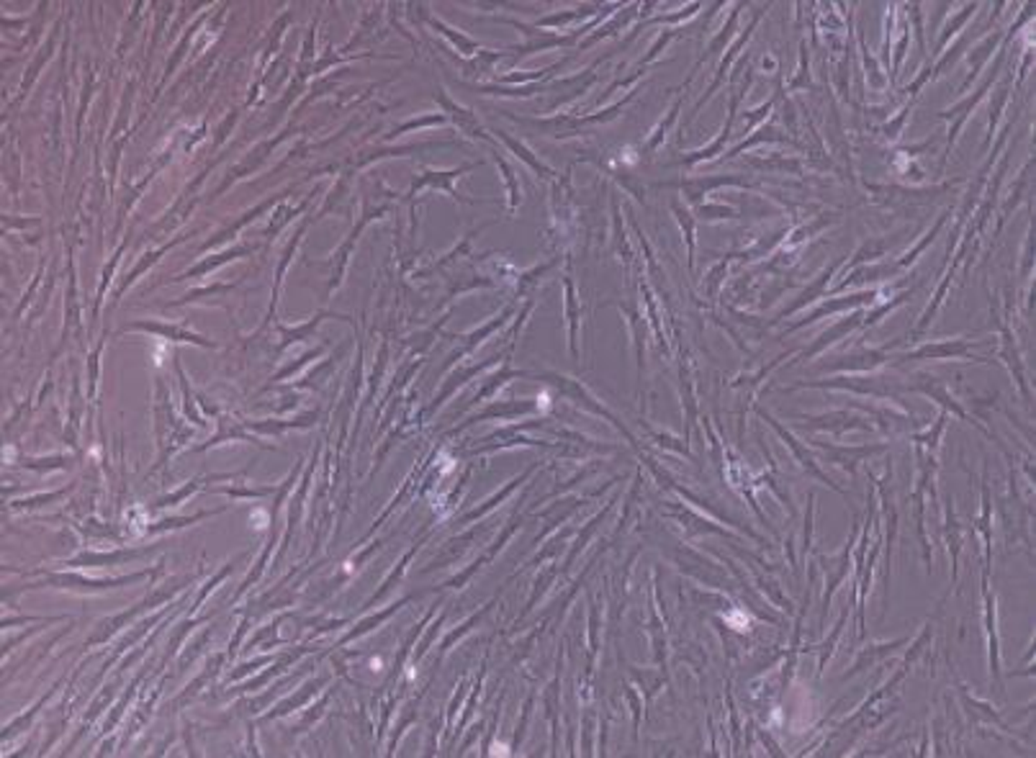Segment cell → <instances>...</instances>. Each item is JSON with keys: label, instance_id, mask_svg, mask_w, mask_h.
Masks as SVG:
<instances>
[{"label": "cell", "instance_id": "6da1fadb", "mask_svg": "<svg viewBox=\"0 0 1036 758\" xmlns=\"http://www.w3.org/2000/svg\"><path fill=\"white\" fill-rule=\"evenodd\" d=\"M1013 31L1006 29V36H1003V45H1000V49L995 52V59H992V67L988 70V75H985V80L980 83L978 88L972 90V96H964L962 101L951 103L949 108H941L939 114H936V118H941V121H949V132H947V149H944V155H941V165H939V176H944V167H947L949 157H951V152H954V147H957V142H960V134H962V129L967 126V121H970V116L978 111V106L985 98H988V93L992 90V86L998 83V77H1000V73H1003V67H1006V57H1008V46H1011V42H1013Z\"/></svg>", "mask_w": 1036, "mask_h": 758}, {"label": "cell", "instance_id": "7a4b0ae2", "mask_svg": "<svg viewBox=\"0 0 1036 758\" xmlns=\"http://www.w3.org/2000/svg\"><path fill=\"white\" fill-rule=\"evenodd\" d=\"M908 391H913V394H923V396H926V399H931V401H936V404H939V407L944 409L947 414H954L957 419H962V422L972 424V427H975V430H980V432H982L985 438L992 440V442H995V445L1000 448V452H1003V455H1006L1008 460L1013 463V455L1008 452V448H1006V445H1003V442H1000V438H998V435H995L992 430H988L985 424L978 422V419H975V417H972V414H970V411H967V409L962 407V401H957V399H954V394L949 391L947 383H944V380L939 379V376H934V373H926V370H919V373L913 376V383H908Z\"/></svg>", "mask_w": 1036, "mask_h": 758}, {"label": "cell", "instance_id": "3957f363", "mask_svg": "<svg viewBox=\"0 0 1036 758\" xmlns=\"http://www.w3.org/2000/svg\"><path fill=\"white\" fill-rule=\"evenodd\" d=\"M807 386H813V389H831V391H847V394H851L854 399H875V401H882V399H888V401H900L898 396L903 394V391H908V386H903V383H898L895 379H888V376H872V373H859V376H841V379H831V380H813V383H807Z\"/></svg>", "mask_w": 1036, "mask_h": 758}, {"label": "cell", "instance_id": "277c9868", "mask_svg": "<svg viewBox=\"0 0 1036 758\" xmlns=\"http://www.w3.org/2000/svg\"><path fill=\"white\" fill-rule=\"evenodd\" d=\"M982 339L972 337H947V339H934V342H920L919 348L903 352L895 358V363H923V360H967V363H992L982 355H975L972 348L980 345Z\"/></svg>", "mask_w": 1036, "mask_h": 758}, {"label": "cell", "instance_id": "5b68a950", "mask_svg": "<svg viewBox=\"0 0 1036 758\" xmlns=\"http://www.w3.org/2000/svg\"><path fill=\"white\" fill-rule=\"evenodd\" d=\"M990 317L992 324H995V329H998V352H995V355H998V360L1008 368L1011 379L1016 380V386H1019V391H1021L1023 401L1031 404V389H1029V379H1026V363H1023L1019 339H1016L1013 329H1011V324H1008V314L1006 317H1000L998 304H995L992 298H990Z\"/></svg>", "mask_w": 1036, "mask_h": 758}, {"label": "cell", "instance_id": "8992f818", "mask_svg": "<svg viewBox=\"0 0 1036 758\" xmlns=\"http://www.w3.org/2000/svg\"><path fill=\"white\" fill-rule=\"evenodd\" d=\"M905 342H908V337H898V339H892V342L882 345V348H857V350H851L848 355L833 358L831 363H826L823 368L826 370H844V373H875L877 368H882V365L890 360L892 350L905 345Z\"/></svg>", "mask_w": 1036, "mask_h": 758}, {"label": "cell", "instance_id": "52a82bcc", "mask_svg": "<svg viewBox=\"0 0 1036 758\" xmlns=\"http://www.w3.org/2000/svg\"><path fill=\"white\" fill-rule=\"evenodd\" d=\"M982 599H985V635H988V666H990V686L1003 697L1000 679V638H998V610L995 594L990 591V573L982 571Z\"/></svg>", "mask_w": 1036, "mask_h": 758}, {"label": "cell", "instance_id": "ba28073f", "mask_svg": "<svg viewBox=\"0 0 1036 758\" xmlns=\"http://www.w3.org/2000/svg\"><path fill=\"white\" fill-rule=\"evenodd\" d=\"M1003 36H1006V29H995L992 34H985L978 45L970 46V52H967V75H964V80L960 83V88H957L960 96H964L972 83H978L980 75H982V70L988 67V62L992 59V55H995V52L1000 49V45H1003Z\"/></svg>", "mask_w": 1036, "mask_h": 758}, {"label": "cell", "instance_id": "9c48e42d", "mask_svg": "<svg viewBox=\"0 0 1036 758\" xmlns=\"http://www.w3.org/2000/svg\"><path fill=\"white\" fill-rule=\"evenodd\" d=\"M818 448H823V450L828 452L833 466L844 468L851 479H857V468H859L861 463H867V460H872L877 455L890 450L888 442H875V445H848V448L847 445H823V442H818Z\"/></svg>", "mask_w": 1036, "mask_h": 758}, {"label": "cell", "instance_id": "30bf717a", "mask_svg": "<svg viewBox=\"0 0 1036 758\" xmlns=\"http://www.w3.org/2000/svg\"><path fill=\"white\" fill-rule=\"evenodd\" d=\"M972 525L978 530L980 540H982V571L990 573L992 566V494H990V481H988V466H982V483H980V514L972 520Z\"/></svg>", "mask_w": 1036, "mask_h": 758}, {"label": "cell", "instance_id": "8fae6325", "mask_svg": "<svg viewBox=\"0 0 1036 758\" xmlns=\"http://www.w3.org/2000/svg\"><path fill=\"white\" fill-rule=\"evenodd\" d=\"M1011 90H1013V70L1003 75V80L998 77V83L992 86V98L988 103V132H985V142L980 147L982 155L992 147V139L998 134V124H1000L1003 111H1006L1008 101H1011Z\"/></svg>", "mask_w": 1036, "mask_h": 758}, {"label": "cell", "instance_id": "7c38bea8", "mask_svg": "<svg viewBox=\"0 0 1036 758\" xmlns=\"http://www.w3.org/2000/svg\"><path fill=\"white\" fill-rule=\"evenodd\" d=\"M807 427H810V430H831L836 435L854 432V430H859V432H875L877 430L869 417H864V414H851V411H831V414H823V417L810 419Z\"/></svg>", "mask_w": 1036, "mask_h": 758}, {"label": "cell", "instance_id": "4fadbf2b", "mask_svg": "<svg viewBox=\"0 0 1036 758\" xmlns=\"http://www.w3.org/2000/svg\"><path fill=\"white\" fill-rule=\"evenodd\" d=\"M944 540H947L949 558H951V583H957V571H960V555H962V542L964 532L960 520H957V511H954V499L947 496L944 499Z\"/></svg>", "mask_w": 1036, "mask_h": 758}, {"label": "cell", "instance_id": "5bb4252c", "mask_svg": "<svg viewBox=\"0 0 1036 758\" xmlns=\"http://www.w3.org/2000/svg\"><path fill=\"white\" fill-rule=\"evenodd\" d=\"M978 36V29H964L951 45L939 55V57L931 59V70H929V80L934 83L936 77H941L944 73H949L960 59H962V55H967V49L972 46V39Z\"/></svg>", "mask_w": 1036, "mask_h": 758}, {"label": "cell", "instance_id": "9a60e30c", "mask_svg": "<svg viewBox=\"0 0 1036 758\" xmlns=\"http://www.w3.org/2000/svg\"><path fill=\"white\" fill-rule=\"evenodd\" d=\"M903 239V234H892V237H869L864 245H861L851 258L847 260V273H851L854 268L869 263H879L888 252H890L898 242Z\"/></svg>", "mask_w": 1036, "mask_h": 758}, {"label": "cell", "instance_id": "2e32d148", "mask_svg": "<svg viewBox=\"0 0 1036 758\" xmlns=\"http://www.w3.org/2000/svg\"><path fill=\"white\" fill-rule=\"evenodd\" d=\"M980 8H982V3H964L957 14L949 15L947 24H944L941 31H939V39H936L934 45V57H939V55H941V52H944V49H947V46L951 45L964 29H967V24L975 18V14H978Z\"/></svg>", "mask_w": 1036, "mask_h": 758}, {"label": "cell", "instance_id": "e0dca14e", "mask_svg": "<svg viewBox=\"0 0 1036 758\" xmlns=\"http://www.w3.org/2000/svg\"><path fill=\"white\" fill-rule=\"evenodd\" d=\"M910 642V638L905 635V638H898V641L892 642H875V645H867V648H861L859 656H857V661H854V666L844 673V679H851V676H857V673H861V671L867 669H875L879 661H885V658H890L898 648H903V645H908Z\"/></svg>", "mask_w": 1036, "mask_h": 758}, {"label": "cell", "instance_id": "ac0fdd59", "mask_svg": "<svg viewBox=\"0 0 1036 758\" xmlns=\"http://www.w3.org/2000/svg\"><path fill=\"white\" fill-rule=\"evenodd\" d=\"M1031 167H1034V160H1029L1026 165L1021 167V173H1019V177H1016V183L1011 186V190L1006 193V201H1003V206H1000V211H998V224H995V234H1000V229L1006 227V221L1011 219V214L1019 208V204H1021L1023 198H1026V193H1029V186H1031Z\"/></svg>", "mask_w": 1036, "mask_h": 758}, {"label": "cell", "instance_id": "d6986e66", "mask_svg": "<svg viewBox=\"0 0 1036 758\" xmlns=\"http://www.w3.org/2000/svg\"><path fill=\"white\" fill-rule=\"evenodd\" d=\"M857 31H859V34H857V42H859L861 67H864V77H867L869 88L872 90L890 88V83H888V75H885V67H882V62H879V59L872 55V49L867 46V39H864L861 29H857Z\"/></svg>", "mask_w": 1036, "mask_h": 758}, {"label": "cell", "instance_id": "ffe728a7", "mask_svg": "<svg viewBox=\"0 0 1036 758\" xmlns=\"http://www.w3.org/2000/svg\"><path fill=\"white\" fill-rule=\"evenodd\" d=\"M949 217H954V211H951V208H947V211H941V217L936 219L934 227H931L929 232L923 234V237H920L919 242H916L913 248L908 249L905 255H900V258H895V260H892V263L898 265V270H903V273H905V270H908L910 265H913V263H916V260H919L920 252H926V248H929V245H934V239H936V237H939V234H941V229H944V224H947V221H949Z\"/></svg>", "mask_w": 1036, "mask_h": 758}, {"label": "cell", "instance_id": "44dd1931", "mask_svg": "<svg viewBox=\"0 0 1036 758\" xmlns=\"http://www.w3.org/2000/svg\"><path fill=\"white\" fill-rule=\"evenodd\" d=\"M913 293H916V288H908V291H900L898 296H892L890 301H882V304H879L877 308H867V311H864V321H861V329H864V332L875 329L877 324L885 319L888 314H892L895 308L903 307L905 301H908Z\"/></svg>", "mask_w": 1036, "mask_h": 758}, {"label": "cell", "instance_id": "7402d4cb", "mask_svg": "<svg viewBox=\"0 0 1036 758\" xmlns=\"http://www.w3.org/2000/svg\"><path fill=\"white\" fill-rule=\"evenodd\" d=\"M916 101H919V98H908V101H905L903 106L895 111V116L888 118V121H885V124L877 129L882 139H888V142H898V139L903 136L905 124H908V118H910V114H913V108H916Z\"/></svg>", "mask_w": 1036, "mask_h": 758}, {"label": "cell", "instance_id": "603a6c76", "mask_svg": "<svg viewBox=\"0 0 1036 758\" xmlns=\"http://www.w3.org/2000/svg\"><path fill=\"white\" fill-rule=\"evenodd\" d=\"M947 422H949V414L941 409L939 411V419H936L929 430H923V432H913L910 435V440H913V445H920L923 450L929 452H936L939 448H941V438H944V432H947Z\"/></svg>", "mask_w": 1036, "mask_h": 758}, {"label": "cell", "instance_id": "cb8c5ba5", "mask_svg": "<svg viewBox=\"0 0 1036 758\" xmlns=\"http://www.w3.org/2000/svg\"><path fill=\"white\" fill-rule=\"evenodd\" d=\"M900 8H903L905 18H908V24H910V31H913V36H916L920 62H926V59H929V46H926V31H923V5H920V3H903Z\"/></svg>", "mask_w": 1036, "mask_h": 758}, {"label": "cell", "instance_id": "d4e9b609", "mask_svg": "<svg viewBox=\"0 0 1036 758\" xmlns=\"http://www.w3.org/2000/svg\"><path fill=\"white\" fill-rule=\"evenodd\" d=\"M1031 270H1034V227L1029 224V232H1026V242H1023L1021 252V268H1019V278H1021L1023 283L1029 280Z\"/></svg>", "mask_w": 1036, "mask_h": 758}, {"label": "cell", "instance_id": "484cf974", "mask_svg": "<svg viewBox=\"0 0 1036 758\" xmlns=\"http://www.w3.org/2000/svg\"><path fill=\"white\" fill-rule=\"evenodd\" d=\"M1031 65H1034V52H1031V42L1023 46V57L1021 62H1019V70H1016V88H1021L1023 80H1026V75H1029V70H1031Z\"/></svg>", "mask_w": 1036, "mask_h": 758}]
</instances>
